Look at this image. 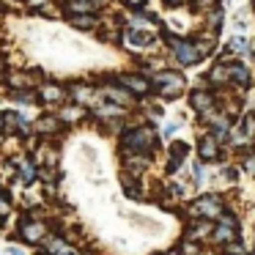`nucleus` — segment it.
<instances>
[{
  "instance_id": "28",
  "label": "nucleus",
  "mask_w": 255,
  "mask_h": 255,
  "mask_svg": "<svg viewBox=\"0 0 255 255\" xmlns=\"http://www.w3.org/2000/svg\"><path fill=\"white\" fill-rule=\"evenodd\" d=\"M247 170L255 173V156H250V159H247Z\"/></svg>"
},
{
  "instance_id": "23",
  "label": "nucleus",
  "mask_w": 255,
  "mask_h": 255,
  "mask_svg": "<svg viewBox=\"0 0 255 255\" xmlns=\"http://www.w3.org/2000/svg\"><path fill=\"white\" fill-rule=\"evenodd\" d=\"M247 47H250V44H247L244 39H233V41H231V50H242V52H244Z\"/></svg>"
},
{
  "instance_id": "10",
  "label": "nucleus",
  "mask_w": 255,
  "mask_h": 255,
  "mask_svg": "<svg viewBox=\"0 0 255 255\" xmlns=\"http://www.w3.org/2000/svg\"><path fill=\"white\" fill-rule=\"evenodd\" d=\"M69 22H72L74 28L88 30V28H94V25H96V19L91 17V14H72V19H69Z\"/></svg>"
},
{
  "instance_id": "15",
  "label": "nucleus",
  "mask_w": 255,
  "mask_h": 255,
  "mask_svg": "<svg viewBox=\"0 0 255 255\" xmlns=\"http://www.w3.org/2000/svg\"><path fill=\"white\" fill-rule=\"evenodd\" d=\"M8 85H11V88H25V85H30V80L22 77V74H11V77H8Z\"/></svg>"
},
{
  "instance_id": "32",
  "label": "nucleus",
  "mask_w": 255,
  "mask_h": 255,
  "mask_svg": "<svg viewBox=\"0 0 255 255\" xmlns=\"http://www.w3.org/2000/svg\"><path fill=\"white\" fill-rule=\"evenodd\" d=\"M0 137H3V116H0Z\"/></svg>"
},
{
  "instance_id": "7",
  "label": "nucleus",
  "mask_w": 255,
  "mask_h": 255,
  "mask_svg": "<svg viewBox=\"0 0 255 255\" xmlns=\"http://www.w3.org/2000/svg\"><path fill=\"white\" fill-rule=\"evenodd\" d=\"M127 41L134 47H143V44H151V33H143L140 28H127Z\"/></svg>"
},
{
  "instance_id": "13",
  "label": "nucleus",
  "mask_w": 255,
  "mask_h": 255,
  "mask_svg": "<svg viewBox=\"0 0 255 255\" xmlns=\"http://www.w3.org/2000/svg\"><path fill=\"white\" fill-rule=\"evenodd\" d=\"M107 96H110L113 102H121V105H129V102H132V94H127V91H116V88H107Z\"/></svg>"
},
{
  "instance_id": "29",
  "label": "nucleus",
  "mask_w": 255,
  "mask_h": 255,
  "mask_svg": "<svg viewBox=\"0 0 255 255\" xmlns=\"http://www.w3.org/2000/svg\"><path fill=\"white\" fill-rule=\"evenodd\" d=\"M206 3H214V0H195V6H206Z\"/></svg>"
},
{
  "instance_id": "2",
  "label": "nucleus",
  "mask_w": 255,
  "mask_h": 255,
  "mask_svg": "<svg viewBox=\"0 0 255 255\" xmlns=\"http://www.w3.org/2000/svg\"><path fill=\"white\" fill-rule=\"evenodd\" d=\"M156 85L162 88L165 99H176V94L184 88V77L181 74H173V72H165V74H156Z\"/></svg>"
},
{
  "instance_id": "21",
  "label": "nucleus",
  "mask_w": 255,
  "mask_h": 255,
  "mask_svg": "<svg viewBox=\"0 0 255 255\" xmlns=\"http://www.w3.org/2000/svg\"><path fill=\"white\" fill-rule=\"evenodd\" d=\"M96 116H121V107H102V110H96Z\"/></svg>"
},
{
  "instance_id": "14",
  "label": "nucleus",
  "mask_w": 255,
  "mask_h": 255,
  "mask_svg": "<svg viewBox=\"0 0 255 255\" xmlns=\"http://www.w3.org/2000/svg\"><path fill=\"white\" fill-rule=\"evenodd\" d=\"M211 231V225L209 222H198V225H192L189 228V239H198V236H206V233Z\"/></svg>"
},
{
  "instance_id": "25",
  "label": "nucleus",
  "mask_w": 255,
  "mask_h": 255,
  "mask_svg": "<svg viewBox=\"0 0 255 255\" xmlns=\"http://www.w3.org/2000/svg\"><path fill=\"white\" fill-rule=\"evenodd\" d=\"M39 129H41V132H50V129H55V121H41Z\"/></svg>"
},
{
  "instance_id": "18",
  "label": "nucleus",
  "mask_w": 255,
  "mask_h": 255,
  "mask_svg": "<svg viewBox=\"0 0 255 255\" xmlns=\"http://www.w3.org/2000/svg\"><path fill=\"white\" fill-rule=\"evenodd\" d=\"M44 99H50V102L61 99V88H55V85H50V88H44Z\"/></svg>"
},
{
  "instance_id": "11",
  "label": "nucleus",
  "mask_w": 255,
  "mask_h": 255,
  "mask_svg": "<svg viewBox=\"0 0 255 255\" xmlns=\"http://www.w3.org/2000/svg\"><path fill=\"white\" fill-rule=\"evenodd\" d=\"M192 107H195V110H200V113H206V110L211 107V96H209V94H203V91L192 94Z\"/></svg>"
},
{
  "instance_id": "16",
  "label": "nucleus",
  "mask_w": 255,
  "mask_h": 255,
  "mask_svg": "<svg viewBox=\"0 0 255 255\" xmlns=\"http://www.w3.org/2000/svg\"><path fill=\"white\" fill-rule=\"evenodd\" d=\"M14 99H17V102H22V105H33V102H36V96L30 94V91H17V94H14Z\"/></svg>"
},
{
  "instance_id": "3",
  "label": "nucleus",
  "mask_w": 255,
  "mask_h": 255,
  "mask_svg": "<svg viewBox=\"0 0 255 255\" xmlns=\"http://www.w3.org/2000/svg\"><path fill=\"white\" fill-rule=\"evenodd\" d=\"M167 41H170V47H173V52H176L178 63H184V66H189V63H195L200 58L198 47L189 44V41H178V39H173V36H167Z\"/></svg>"
},
{
  "instance_id": "1",
  "label": "nucleus",
  "mask_w": 255,
  "mask_h": 255,
  "mask_svg": "<svg viewBox=\"0 0 255 255\" xmlns=\"http://www.w3.org/2000/svg\"><path fill=\"white\" fill-rule=\"evenodd\" d=\"M124 145L132 151H145L154 145V132L151 129H132V132L124 134Z\"/></svg>"
},
{
  "instance_id": "20",
  "label": "nucleus",
  "mask_w": 255,
  "mask_h": 255,
  "mask_svg": "<svg viewBox=\"0 0 255 255\" xmlns=\"http://www.w3.org/2000/svg\"><path fill=\"white\" fill-rule=\"evenodd\" d=\"M33 176H36L33 165H28V162H22V178H25V181H33Z\"/></svg>"
},
{
  "instance_id": "19",
  "label": "nucleus",
  "mask_w": 255,
  "mask_h": 255,
  "mask_svg": "<svg viewBox=\"0 0 255 255\" xmlns=\"http://www.w3.org/2000/svg\"><path fill=\"white\" fill-rule=\"evenodd\" d=\"M225 77H228V69L225 66H217L214 72H211V80H214V83H222Z\"/></svg>"
},
{
  "instance_id": "4",
  "label": "nucleus",
  "mask_w": 255,
  "mask_h": 255,
  "mask_svg": "<svg viewBox=\"0 0 255 255\" xmlns=\"http://www.w3.org/2000/svg\"><path fill=\"white\" fill-rule=\"evenodd\" d=\"M195 214H200V217H220V198H214V195H209V198H200L198 203H195Z\"/></svg>"
},
{
  "instance_id": "9",
  "label": "nucleus",
  "mask_w": 255,
  "mask_h": 255,
  "mask_svg": "<svg viewBox=\"0 0 255 255\" xmlns=\"http://www.w3.org/2000/svg\"><path fill=\"white\" fill-rule=\"evenodd\" d=\"M200 156H203V159H214L217 156V137H203L200 140Z\"/></svg>"
},
{
  "instance_id": "26",
  "label": "nucleus",
  "mask_w": 255,
  "mask_h": 255,
  "mask_svg": "<svg viewBox=\"0 0 255 255\" xmlns=\"http://www.w3.org/2000/svg\"><path fill=\"white\" fill-rule=\"evenodd\" d=\"M55 255H77V253H74V250H72V247H66V244H63V247H61V250H58V253H55Z\"/></svg>"
},
{
  "instance_id": "27",
  "label": "nucleus",
  "mask_w": 255,
  "mask_h": 255,
  "mask_svg": "<svg viewBox=\"0 0 255 255\" xmlns=\"http://www.w3.org/2000/svg\"><path fill=\"white\" fill-rule=\"evenodd\" d=\"M127 3H129V6H134V8H140V6L145 3V0H127Z\"/></svg>"
},
{
  "instance_id": "12",
  "label": "nucleus",
  "mask_w": 255,
  "mask_h": 255,
  "mask_svg": "<svg viewBox=\"0 0 255 255\" xmlns=\"http://www.w3.org/2000/svg\"><path fill=\"white\" fill-rule=\"evenodd\" d=\"M22 233H25V239H30V242H39V239L44 236L47 231H44V225L33 222V225H25V231H22Z\"/></svg>"
},
{
  "instance_id": "5",
  "label": "nucleus",
  "mask_w": 255,
  "mask_h": 255,
  "mask_svg": "<svg viewBox=\"0 0 255 255\" xmlns=\"http://www.w3.org/2000/svg\"><path fill=\"white\" fill-rule=\"evenodd\" d=\"M121 85H127L129 91H134V94H145V91L151 88L148 85V80H143V77H132V74H124L121 80H118Z\"/></svg>"
},
{
  "instance_id": "34",
  "label": "nucleus",
  "mask_w": 255,
  "mask_h": 255,
  "mask_svg": "<svg viewBox=\"0 0 255 255\" xmlns=\"http://www.w3.org/2000/svg\"><path fill=\"white\" fill-rule=\"evenodd\" d=\"M167 255H178V253H167Z\"/></svg>"
},
{
  "instance_id": "24",
  "label": "nucleus",
  "mask_w": 255,
  "mask_h": 255,
  "mask_svg": "<svg viewBox=\"0 0 255 255\" xmlns=\"http://www.w3.org/2000/svg\"><path fill=\"white\" fill-rule=\"evenodd\" d=\"M228 255H244V247L242 244H231V247H228Z\"/></svg>"
},
{
  "instance_id": "22",
  "label": "nucleus",
  "mask_w": 255,
  "mask_h": 255,
  "mask_svg": "<svg viewBox=\"0 0 255 255\" xmlns=\"http://www.w3.org/2000/svg\"><path fill=\"white\" fill-rule=\"evenodd\" d=\"M63 121H74V118H80V110H74V107H66V110L61 113Z\"/></svg>"
},
{
  "instance_id": "6",
  "label": "nucleus",
  "mask_w": 255,
  "mask_h": 255,
  "mask_svg": "<svg viewBox=\"0 0 255 255\" xmlns=\"http://www.w3.org/2000/svg\"><path fill=\"white\" fill-rule=\"evenodd\" d=\"M236 236V220L233 217H222V225H220V231L214 233V239L217 242H228V239H233Z\"/></svg>"
},
{
  "instance_id": "17",
  "label": "nucleus",
  "mask_w": 255,
  "mask_h": 255,
  "mask_svg": "<svg viewBox=\"0 0 255 255\" xmlns=\"http://www.w3.org/2000/svg\"><path fill=\"white\" fill-rule=\"evenodd\" d=\"M74 99H77V102H88V99H91V88L77 85V88H74Z\"/></svg>"
},
{
  "instance_id": "33",
  "label": "nucleus",
  "mask_w": 255,
  "mask_h": 255,
  "mask_svg": "<svg viewBox=\"0 0 255 255\" xmlns=\"http://www.w3.org/2000/svg\"><path fill=\"white\" fill-rule=\"evenodd\" d=\"M11 255H22V253H19V250H11Z\"/></svg>"
},
{
  "instance_id": "8",
  "label": "nucleus",
  "mask_w": 255,
  "mask_h": 255,
  "mask_svg": "<svg viewBox=\"0 0 255 255\" xmlns=\"http://www.w3.org/2000/svg\"><path fill=\"white\" fill-rule=\"evenodd\" d=\"M228 74H231V77H233V83H239L242 88H247V85H250V72H247L244 66H239V63H236V66H231V69H228Z\"/></svg>"
},
{
  "instance_id": "30",
  "label": "nucleus",
  "mask_w": 255,
  "mask_h": 255,
  "mask_svg": "<svg viewBox=\"0 0 255 255\" xmlns=\"http://www.w3.org/2000/svg\"><path fill=\"white\" fill-rule=\"evenodd\" d=\"M167 6H178V3H184V0H165Z\"/></svg>"
},
{
  "instance_id": "31",
  "label": "nucleus",
  "mask_w": 255,
  "mask_h": 255,
  "mask_svg": "<svg viewBox=\"0 0 255 255\" xmlns=\"http://www.w3.org/2000/svg\"><path fill=\"white\" fill-rule=\"evenodd\" d=\"M6 209H8V206H6V200L0 198V211H6Z\"/></svg>"
}]
</instances>
